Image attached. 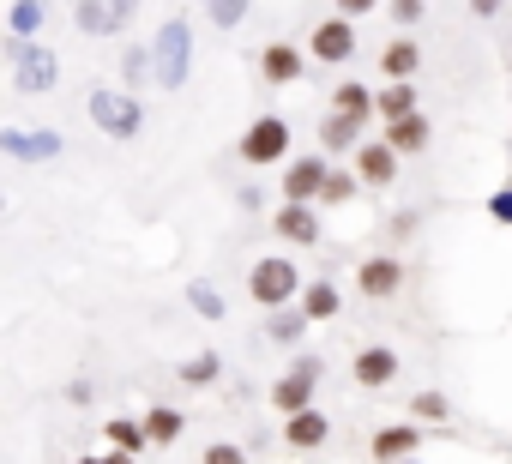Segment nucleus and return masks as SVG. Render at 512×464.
I'll return each instance as SVG.
<instances>
[{"instance_id":"12","label":"nucleus","mask_w":512,"mask_h":464,"mask_svg":"<svg viewBox=\"0 0 512 464\" xmlns=\"http://www.w3.org/2000/svg\"><path fill=\"white\" fill-rule=\"evenodd\" d=\"M272 236H278L284 248H314V242L326 236V223H320L314 205H284V211L272 217Z\"/></svg>"},{"instance_id":"7","label":"nucleus","mask_w":512,"mask_h":464,"mask_svg":"<svg viewBox=\"0 0 512 464\" xmlns=\"http://www.w3.org/2000/svg\"><path fill=\"white\" fill-rule=\"evenodd\" d=\"M67 151V139L55 127H0V157L13 163H55Z\"/></svg>"},{"instance_id":"33","label":"nucleus","mask_w":512,"mask_h":464,"mask_svg":"<svg viewBox=\"0 0 512 464\" xmlns=\"http://www.w3.org/2000/svg\"><path fill=\"white\" fill-rule=\"evenodd\" d=\"M247 7H253V0H205V19H211L217 31H235V25L247 19Z\"/></svg>"},{"instance_id":"27","label":"nucleus","mask_w":512,"mask_h":464,"mask_svg":"<svg viewBox=\"0 0 512 464\" xmlns=\"http://www.w3.org/2000/svg\"><path fill=\"white\" fill-rule=\"evenodd\" d=\"M121 79H127V91H139L145 79H157V55H151L145 43H127V55H121Z\"/></svg>"},{"instance_id":"14","label":"nucleus","mask_w":512,"mask_h":464,"mask_svg":"<svg viewBox=\"0 0 512 464\" xmlns=\"http://www.w3.org/2000/svg\"><path fill=\"white\" fill-rule=\"evenodd\" d=\"M368 452H374L380 464H404V458H416V452H422V422H386V428H374Z\"/></svg>"},{"instance_id":"18","label":"nucleus","mask_w":512,"mask_h":464,"mask_svg":"<svg viewBox=\"0 0 512 464\" xmlns=\"http://www.w3.org/2000/svg\"><path fill=\"white\" fill-rule=\"evenodd\" d=\"M284 440H290V452H320V446L332 440V416H326V410L284 416Z\"/></svg>"},{"instance_id":"35","label":"nucleus","mask_w":512,"mask_h":464,"mask_svg":"<svg viewBox=\"0 0 512 464\" xmlns=\"http://www.w3.org/2000/svg\"><path fill=\"white\" fill-rule=\"evenodd\" d=\"M199 464H247V452H241V446H235V440H211V446H205V458H199Z\"/></svg>"},{"instance_id":"10","label":"nucleus","mask_w":512,"mask_h":464,"mask_svg":"<svg viewBox=\"0 0 512 464\" xmlns=\"http://www.w3.org/2000/svg\"><path fill=\"white\" fill-rule=\"evenodd\" d=\"M133 13H139V0H79L73 25H79L85 37H115V31L133 25Z\"/></svg>"},{"instance_id":"3","label":"nucleus","mask_w":512,"mask_h":464,"mask_svg":"<svg viewBox=\"0 0 512 464\" xmlns=\"http://www.w3.org/2000/svg\"><path fill=\"white\" fill-rule=\"evenodd\" d=\"M151 55H157V85H163V91H181L187 73H193V25H187V19L157 25Z\"/></svg>"},{"instance_id":"37","label":"nucleus","mask_w":512,"mask_h":464,"mask_svg":"<svg viewBox=\"0 0 512 464\" xmlns=\"http://www.w3.org/2000/svg\"><path fill=\"white\" fill-rule=\"evenodd\" d=\"M374 7H380V0H338V13H344V19H368Z\"/></svg>"},{"instance_id":"15","label":"nucleus","mask_w":512,"mask_h":464,"mask_svg":"<svg viewBox=\"0 0 512 464\" xmlns=\"http://www.w3.org/2000/svg\"><path fill=\"white\" fill-rule=\"evenodd\" d=\"M398 163H404V157H398L386 139H368V145L350 157V169L362 175V187H392V181H398Z\"/></svg>"},{"instance_id":"26","label":"nucleus","mask_w":512,"mask_h":464,"mask_svg":"<svg viewBox=\"0 0 512 464\" xmlns=\"http://www.w3.org/2000/svg\"><path fill=\"white\" fill-rule=\"evenodd\" d=\"M422 103H416V79H398V85H380V121H404V115H416Z\"/></svg>"},{"instance_id":"38","label":"nucleus","mask_w":512,"mask_h":464,"mask_svg":"<svg viewBox=\"0 0 512 464\" xmlns=\"http://www.w3.org/2000/svg\"><path fill=\"white\" fill-rule=\"evenodd\" d=\"M500 7H506V0H470V13H476V19H494Z\"/></svg>"},{"instance_id":"29","label":"nucleus","mask_w":512,"mask_h":464,"mask_svg":"<svg viewBox=\"0 0 512 464\" xmlns=\"http://www.w3.org/2000/svg\"><path fill=\"white\" fill-rule=\"evenodd\" d=\"M410 422H422V428H428V422H434V428H440V422H452V398H446V392H434V386H428V392H416V398H410Z\"/></svg>"},{"instance_id":"32","label":"nucleus","mask_w":512,"mask_h":464,"mask_svg":"<svg viewBox=\"0 0 512 464\" xmlns=\"http://www.w3.org/2000/svg\"><path fill=\"white\" fill-rule=\"evenodd\" d=\"M356 193H362V175H356V169H332V175H326V193H320V205H350Z\"/></svg>"},{"instance_id":"8","label":"nucleus","mask_w":512,"mask_h":464,"mask_svg":"<svg viewBox=\"0 0 512 464\" xmlns=\"http://www.w3.org/2000/svg\"><path fill=\"white\" fill-rule=\"evenodd\" d=\"M326 175H332V157H326V151L290 157V169H284V205H320Z\"/></svg>"},{"instance_id":"17","label":"nucleus","mask_w":512,"mask_h":464,"mask_svg":"<svg viewBox=\"0 0 512 464\" xmlns=\"http://www.w3.org/2000/svg\"><path fill=\"white\" fill-rule=\"evenodd\" d=\"M380 127H386L380 139H386L398 157H422V151L434 145V121H428L422 109H416V115H404V121H380Z\"/></svg>"},{"instance_id":"39","label":"nucleus","mask_w":512,"mask_h":464,"mask_svg":"<svg viewBox=\"0 0 512 464\" xmlns=\"http://www.w3.org/2000/svg\"><path fill=\"white\" fill-rule=\"evenodd\" d=\"M79 464H133L127 452H91V458H79Z\"/></svg>"},{"instance_id":"31","label":"nucleus","mask_w":512,"mask_h":464,"mask_svg":"<svg viewBox=\"0 0 512 464\" xmlns=\"http://www.w3.org/2000/svg\"><path fill=\"white\" fill-rule=\"evenodd\" d=\"M187 308L199 314V320H223L229 308H223V296H217V284H205V278H193L187 284Z\"/></svg>"},{"instance_id":"16","label":"nucleus","mask_w":512,"mask_h":464,"mask_svg":"<svg viewBox=\"0 0 512 464\" xmlns=\"http://www.w3.org/2000/svg\"><path fill=\"white\" fill-rule=\"evenodd\" d=\"M302 67H308V55H302L290 37H278V43H266V49H260V79H266V85H296V79H302Z\"/></svg>"},{"instance_id":"11","label":"nucleus","mask_w":512,"mask_h":464,"mask_svg":"<svg viewBox=\"0 0 512 464\" xmlns=\"http://www.w3.org/2000/svg\"><path fill=\"white\" fill-rule=\"evenodd\" d=\"M356 290H362L368 302H392V296L404 290V266H398L392 254H368V260L356 266Z\"/></svg>"},{"instance_id":"21","label":"nucleus","mask_w":512,"mask_h":464,"mask_svg":"<svg viewBox=\"0 0 512 464\" xmlns=\"http://www.w3.org/2000/svg\"><path fill=\"white\" fill-rule=\"evenodd\" d=\"M332 115H350V121H380V91H368L362 79H344L332 91Z\"/></svg>"},{"instance_id":"40","label":"nucleus","mask_w":512,"mask_h":464,"mask_svg":"<svg viewBox=\"0 0 512 464\" xmlns=\"http://www.w3.org/2000/svg\"><path fill=\"white\" fill-rule=\"evenodd\" d=\"M404 464H428V458H404Z\"/></svg>"},{"instance_id":"25","label":"nucleus","mask_w":512,"mask_h":464,"mask_svg":"<svg viewBox=\"0 0 512 464\" xmlns=\"http://www.w3.org/2000/svg\"><path fill=\"white\" fill-rule=\"evenodd\" d=\"M139 422H145L151 446H175V440H181V428H187V416H181L175 404H151V410H145Z\"/></svg>"},{"instance_id":"34","label":"nucleus","mask_w":512,"mask_h":464,"mask_svg":"<svg viewBox=\"0 0 512 464\" xmlns=\"http://www.w3.org/2000/svg\"><path fill=\"white\" fill-rule=\"evenodd\" d=\"M482 211H488V217H494V223H500V229H512V187H494V193H488V205H482Z\"/></svg>"},{"instance_id":"20","label":"nucleus","mask_w":512,"mask_h":464,"mask_svg":"<svg viewBox=\"0 0 512 464\" xmlns=\"http://www.w3.org/2000/svg\"><path fill=\"white\" fill-rule=\"evenodd\" d=\"M380 73H386V85L416 79V73H422V43H416V37H392V43L380 49Z\"/></svg>"},{"instance_id":"4","label":"nucleus","mask_w":512,"mask_h":464,"mask_svg":"<svg viewBox=\"0 0 512 464\" xmlns=\"http://www.w3.org/2000/svg\"><path fill=\"white\" fill-rule=\"evenodd\" d=\"M7 61H13V91H19V97H43V91L61 85V61H55V49H43V43L7 37Z\"/></svg>"},{"instance_id":"28","label":"nucleus","mask_w":512,"mask_h":464,"mask_svg":"<svg viewBox=\"0 0 512 464\" xmlns=\"http://www.w3.org/2000/svg\"><path fill=\"white\" fill-rule=\"evenodd\" d=\"M175 374H181V386H217V374H223V356H217V350H199V356H187Z\"/></svg>"},{"instance_id":"30","label":"nucleus","mask_w":512,"mask_h":464,"mask_svg":"<svg viewBox=\"0 0 512 464\" xmlns=\"http://www.w3.org/2000/svg\"><path fill=\"white\" fill-rule=\"evenodd\" d=\"M308 326H314V320H308V314H302V308H278V314H272V320H266V332H272V338H278V344H290V350H296V344H302V332H308Z\"/></svg>"},{"instance_id":"23","label":"nucleus","mask_w":512,"mask_h":464,"mask_svg":"<svg viewBox=\"0 0 512 464\" xmlns=\"http://www.w3.org/2000/svg\"><path fill=\"white\" fill-rule=\"evenodd\" d=\"M103 440H109V452H127V458H145V446H151L145 422H133V416H109L103 422Z\"/></svg>"},{"instance_id":"36","label":"nucleus","mask_w":512,"mask_h":464,"mask_svg":"<svg viewBox=\"0 0 512 464\" xmlns=\"http://www.w3.org/2000/svg\"><path fill=\"white\" fill-rule=\"evenodd\" d=\"M392 19L398 25H422V0H392Z\"/></svg>"},{"instance_id":"9","label":"nucleus","mask_w":512,"mask_h":464,"mask_svg":"<svg viewBox=\"0 0 512 464\" xmlns=\"http://www.w3.org/2000/svg\"><path fill=\"white\" fill-rule=\"evenodd\" d=\"M308 55H314L320 67H350V61H356V19L332 13L326 25H314V37H308Z\"/></svg>"},{"instance_id":"19","label":"nucleus","mask_w":512,"mask_h":464,"mask_svg":"<svg viewBox=\"0 0 512 464\" xmlns=\"http://www.w3.org/2000/svg\"><path fill=\"white\" fill-rule=\"evenodd\" d=\"M362 127H368V121L326 115V121H320V151H326V157H356V151L368 145V139H362Z\"/></svg>"},{"instance_id":"24","label":"nucleus","mask_w":512,"mask_h":464,"mask_svg":"<svg viewBox=\"0 0 512 464\" xmlns=\"http://www.w3.org/2000/svg\"><path fill=\"white\" fill-rule=\"evenodd\" d=\"M43 25H49V0H13V7H7V37L37 43Z\"/></svg>"},{"instance_id":"2","label":"nucleus","mask_w":512,"mask_h":464,"mask_svg":"<svg viewBox=\"0 0 512 464\" xmlns=\"http://www.w3.org/2000/svg\"><path fill=\"white\" fill-rule=\"evenodd\" d=\"M85 109H91L97 133H109V139H139V133H145V103H139L133 91H109V85H91Z\"/></svg>"},{"instance_id":"13","label":"nucleus","mask_w":512,"mask_h":464,"mask_svg":"<svg viewBox=\"0 0 512 464\" xmlns=\"http://www.w3.org/2000/svg\"><path fill=\"white\" fill-rule=\"evenodd\" d=\"M398 350L392 344H362L356 350V362H350V374H356V386H368V392H380V386H392L398 380Z\"/></svg>"},{"instance_id":"1","label":"nucleus","mask_w":512,"mask_h":464,"mask_svg":"<svg viewBox=\"0 0 512 464\" xmlns=\"http://www.w3.org/2000/svg\"><path fill=\"white\" fill-rule=\"evenodd\" d=\"M302 266L290 260V254H266V260H253V272H247V296L260 302V308H296L302 302Z\"/></svg>"},{"instance_id":"5","label":"nucleus","mask_w":512,"mask_h":464,"mask_svg":"<svg viewBox=\"0 0 512 464\" xmlns=\"http://www.w3.org/2000/svg\"><path fill=\"white\" fill-rule=\"evenodd\" d=\"M241 163H247V169H278V163H290V121H284V115L247 121V133H241Z\"/></svg>"},{"instance_id":"6","label":"nucleus","mask_w":512,"mask_h":464,"mask_svg":"<svg viewBox=\"0 0 512 464\" xmlns=\"http://www.w3.org/2000/svg\"><path fill=\"white\" fill-rule=\"evenodd\" d=\"M314 380H320V356H296L278 380H272V410L278 416H302V410H314Z\"/></svg>"},{"instance_id":"22","label":"nucleus","mask_w":512,"mask_h":464,"mask_svg":"<svg viewBox=\"0 0 512 464\" xmlns=\"http://www.w3.org/2000/svg\"><path fill=\"white\" fill-rule=\"evenodd\" d=\"M308 320H338L344 314V290H338V278H314L308 290H302V302H296Z\"/></svg>"}]
</instances>
